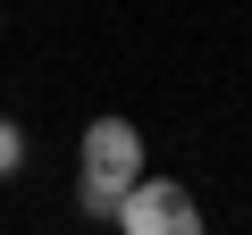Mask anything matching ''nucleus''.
I'll return each instance as SVG.
<instances>
[{
	"mask_svg": "<svg viewBox=\"0 0 252 235\" xmlns=\"http://www.w3.org/2000/svg\"><path fill=\"white\" fill-rule=\"evenodd\" d=\"M76 185H101V193L126 202L143 185V135L126 126V118H93V126H84V176Z\"/></svg>",
	"mask_w": 252,
	"mask_h": 235,
	"instance_id": "1",
	"label": "nucleus"
},
{
	"mask_svg": "<svg viewBox=\"0 0 252 235\" xmlns=\"http://www.w3.org/2000/svg\"><path fill=\"white\" fill-rule=\"evenodd\" d=\"M118 235H210V227H202V202L177 176H143L118 210Z\"/></svg>",
	"mask_w": 252,
	"mask_h": 235,
	"instance_id": "2",
	"label": "nucleus"
},
{
	"mask_svg": "<svg viewBox=\"0 0 252 235\" xmlns=\"http://www.w3.org/2000/svg\"><path fill=\"white\" fill-rule=\"evenodd\" d=\"M26 168V135H17V118H0V176H17Z\"/></svg>",
	"mask_w": 252,
	"mask_h": 235,
	"instance_id": "3",
	"label": "nucleus"
}]
</instances>
